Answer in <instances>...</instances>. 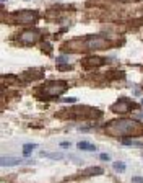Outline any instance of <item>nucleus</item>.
Wrapping results in <instances>:
<instances>
[{
	"label": "nucleus",
	"mask_w": 143,
	"mask_h": 183,
	"mask_svg": "<svg viewBox=\"0 0 143 183\" xmlns=\"http://www.w3.org/2000/svg\"><path fill=\"white\" fill-rule=\"evenodd\" d=\"M36 147H38L36 144H26L25 147H23V155H25V157H29V154H31Z\"/></svg>",
	"instance_id": "nucleus-9"
},
{
	"label": "nucleus",
	"mask_w": 143,
	"mask_h": 183,
	"mask_svg": "<svg viewBox=\"0 0 143 183\" xmlns=\"http://www.w3.org/2000/svg\"><path fill=\"white\" fill-rule=\"evenodd\" d=\"M106 129L111 134H117V136H132V134L140 133V123L137 120H117L107 123Z\"/></svg>",
	"instance_id": "nucleus-1"
},
{
	"label": "nucleus",
	"mask_w": 143,
	"mask_h": 183,
	"mask_svg": "<svg viewBox=\"0 0 143 183\" xmlns=\"http://www.w3.org/2000/svg\"><path fill=\"white\" fill-rule=\"evenodd\" d=\"M23 162L21 159H7L2 157V167H13V165H20Z\"/></svg>",
	"instance_id": "nucleus-7"
},
{
	"label": "nucleus",
	"mask_w": 143,
	"mask_h": 183,
	"mask_svg": "<svg viewBox=\"0 0 143 183\" xmlns=\"http://www.w3.org/2000/svg\"><path fill=\"white\" fill-rule=\"evenodd\" d=\"M99 159H101V160H104V162H107V160H109V155H107V154H101V155H99Z\"/></svg>",
	"instance_id": "nucleus-16"
},
{
	"label": "nucleus",
	"mask_w": 143,
	"mask_h": 183,
	"mask_svg": "<svg viewBox=\"0 0 143 183\" xmlns=\"http://www.w3.org/2000/svg\"><path fill=\"white\" fill-rule=\"evenodd\" d=\"M38 38H39V31H36V30H26V31H23L20 35V41L21 43H26V44L34 43Z\"/></svg>",
	"instance_id": "nucleus-6"
},
{
	"label": "nucleus",
	"mask_w": 143,
	"mask_h": 183,
	"mask_svg": "<svg viewBox=\"0 0 143 183\" xmlns=\"http://www.w3.org/2000/svg\"><path fill=\"white\" fill-rule=\"evenodd\" d=\"M78 147H80L81 151H96V146L90 144V142H80V144H78Z\"/></svg>",
	"instance_id": "nucleus-10"
},
{
	"label": "nucleus",
	"mask_w": 143,
	"mask_h": 183,
	"mask_svg": "<svg viewBox=\"0 0 143 183\" xmlns=\"http://www.w3.org/2000/svg\"><path fill=\"white\" fill-rule=\"evenodd\" d=\"M132 183H143V177H133Z\"/></svg>",
	"instance_id": "nucleus-15"
},
{
	"label": "nucleus",
	"mask_w": 143,
	"mask_h": 183,
	"mask_svg": "<svg viewBox=\"0 0 143 183\" xmlns=\"http://www.w3.org/2000/svg\"><path fill=\"white\" fill-rule=\"evenodd\" d=\"M114 170H117V172H124V170H125V164H124V162H114Z\"/></svg>",
	"instance_id": "nucleus-13"
},
{
	"label": "nucleus",
	"mask_w": 143,
	"mask_h": 183,
	"mask_svg": "<svg viewBox=\"0 0 143 183\" xmlns=\"http://www.w3.org/2000/svg\"><path fill=\"white\" fill-rule=\"evenodd\" d=\"M85 64H90V66H93V67L102 66V59H101V57H90V59H88Z\"/></svg>",
	"instance_id": "nucleus-8"
},
{
	"label": "nucleus",
	"mask_w": 143,
	"mask_h": 183,
	"mask_svg": "<svg viewBox=\"0 0 143 183\" xmlns=\"http://www.w3.org/2000/svg\"><path fill=\"white\" fill-rule=\"evenodd\" d=\"M67 90V84L65 82H51V84H47L44 88H42V92H44L46 95L49 97H55V95H60L62 92Z\"/></svg>",
	"instance_id": "nucleus-3"
},
{
	"label": "nucleus",
	"mask_w": 143,
	"mask_h": 183,
	"mask_svg": "<svg viewBox=\"0 0 143 183\" xmlns=\"http://www.w3.org/2000/svg\"><path fill=\"white\" fill-rule=\"evenodd\" d=\"M142 105H143V98H142Z\"/></svg>",
	"instance_id": "nucleus-19"
},
{
	"label": "nucleus",
	"mask_w": 143,
	"mask_h": 183,
	"mask_svg": "<svg viewBox=\"0 0 143 183\" xmlns=\"http://www.w3.org/2000/svg\"><path fill=\"white\" fill-rule=\"evenodd\" d=\"M122 2H129V0H122Z\"/></svg>",
	"instance_id": "nucleus-18"
},
{
	"label": "nucleus",
	"mask_w": 143,
	"mask_h": 183,
	"mask_svg": "<svg viewBox=\"0 0 143 183\" xmlns=\"http://www.w3.org/2000/svg\"><path fill=\"white\" fill-rule=\"evenodd\" d=\"M109 43L106 41L102 36H90L85 39V48L86 49H101V48H107Z\"/></svg>",
	"instance_id": "nucleus-4"
},
{
	"label": "nucleus",
	"mask_w": 143,
	"mask_h": 183,
	"mask_svg": "<svg viewBox=\"0 0 143 183\" xmlns=\"http://www.w3.org/2000/svg\"><path fill=\"white\" fill-rule=\"evenodd\" d=\"M88 175H101L102 173V170L99 169V167H91V169H88Z\"/></svg>",
	"instance_id": "nucleus-12"
},
{
	"label": "nucleus",
	"mask_w": 143,
	"mask_h": 183,
	"mask_svg": "<svg viewBox=\"0 0 143 183\" xmlns=\"http://www.w3.org/2000/svg\"><path fill=\"white\" fill-rule=\"evenodd\" d=\"M122 144L124 146H130V147H132V146H135V147H142V142H137V141H132V139H122Z\"/></svg>",
	"instance_id": "nucleus-11"
},
{
	"label": "nucleus",
	"mask_w": 143,
	"mask_h": 183,
	"mask_svg": "<svg viewBox=\"0 0 143 183\" xmlns=\"http://www.w3.org/2000/svg\"><path fill=\"white\" fill-rule=\"evenodd\" d=\"M67 59H68V57H67V56H59V57H57V64L67 62Z\"/></svg>",
	"instance_id": "nucleus-14"
},
{
	"label": "nucleus",
	"mask_w": 143,
	"mask_h": 183,
	"mask_svg": "<svg viewBox=\"0 0 143 183\" xmlns=\"http://www.w3.org/2000/svg\"><path fill=\"white\" fill-rule=\"evenodd\" d=\"M60 147H62V149H68L70 147V142H62V144H60Z\"/></svg>",
	"instance_id": "nucleus-17"
},
{
	"label": "nucleus",
	"mask_w": 143,
	"mask_h": 183,
	"mask_svg": "<svg viewBox=\"0 0 143 183\" xmlns=\"http://www.w3.org/2000/svg\"><path fill=\"white\" fill-rule=\"evenodd\" d=\"M133 106H135V103H132L130 100H127V98H120L114 106H112V111H115V113H127L129 110H132Z\"/></svg>",
	"instance_id": "nucleus-5"
},
{
	"label": "nucleus",
	"mask_w": 143,
	"mask_h": 183,
	"mask_svg": "<svg viewBox=\"0 0 143 183\" xmlns=\"http://www.w3.org/2000/svg\"><path fill=\"white\" fill-rule=\"evenodd\" d=\"M2 2H5V0H2Z\"/></svg>",
	"instance_id": "nucleus-20"
},
{
	"label": "nucleus",
	"mask_w": 143,
	"mask_h": 183,
	"mask_svg": "<svg viewBox=\"0 0 143 183\" xmlns=\"http://www.w3.org/2000/svg\"><path fill=\"white\" fill-rule=\"evenodd\" d=\"M11 20H13L15 23H20V25H31V23H34V21L38 20V13L33 12V10L16 12Z\"/></svg>",
	"instance_id": "nucleus-2"
}]
</instances>
